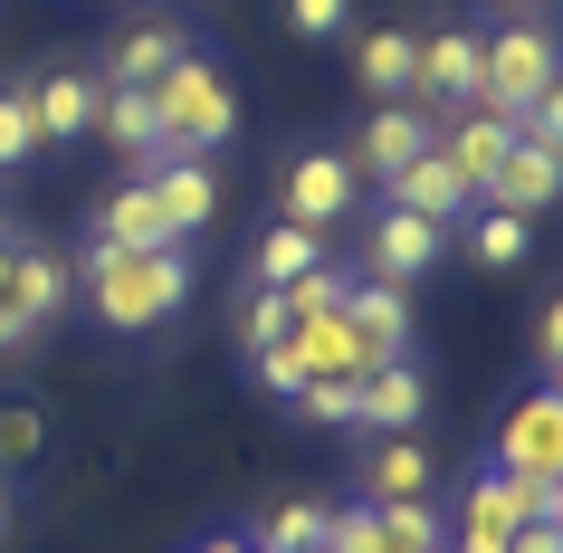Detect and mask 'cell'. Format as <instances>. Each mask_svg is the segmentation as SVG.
<instances>
[{
	"instance_id": "1",
	"label": "cell",
	"mask_w": 563,
	"mask_h": 553,
	"mask_svg": "<svg viewBox=\"0 0 563 553\" xmlns=\"http://www.w3.org/2000/svg\"><path fill=\"white\" fill-rule=\"evenodd\" d=\"M77 287H87V316L106 334H153L191 306V258L181 248H115V239H87L77 258Z\"/></svg>"
},
{
	"instance_id": "2",
	"label": "cell",
	"mask_w": 563,
	"mask_h": 553,
	"mask_svg": "<svg viewBox=\"0 0 563 553\" xmlns=\"http://www.w3.org/2000/svg\"><path fill=\"white\" fill-rule=\"evenodd\" d=\"M153 144H163V163H210V153L239 134V87L220 58H173L163 77H153Z\"/></svg>"
},
{
	"instance_id": "3",
	"label": "cell",
	"mask_w": 563,
	"mask_h": 553,
	"mask_svg": "<svg viewBox=\"0 0 563 553\" xmlns=\"http://www.w3.org/2000/svg\"><path fill=\"white\" fill-rule=\"evenodd\" d=\"M67 306H77V258L48 248V239H30V230H0V316L48 334Z\"/></svg>"
},
{
	"instance_id": "4",
	"label": "cell",
	"mask_w": 563,
	"mask_h": 553,
	"mask_svg": "<svg viewBox=\"0 0 563 553\" xmlns=\"http://www.w3.org/2000/svg\"><path fill=\"white\" fill-rule=\"evenodd\" d=\"M544 87H554V30L544 20H497V30L477 38V106L487 115H516Z\"/></svg>"
},
{
	"instance_id": "5",
	"label": "cell",
	"mask_w": 563,
	"mask_h": 553,
	"mask_svg": "<svg viewBox=\"0 0 563 553\" xmlns=\"http://www.w3.org/2000/svg\"><path fill=\"white\" fill-rule=\"evenodd\" d=\"M325 544L334 553H449V524L430 496H411V506H325Z\"/></svg>"
},
{
	"instance_id": "6",
	"label": "cell",
	"mask_w": 563,
	"mask_h": 553,
	"mask_svg": "<svg viewBox=\"0 0 563 553\" xmlns=\"http://www.w3.org/2000/svg\"><path fill=\"white\" fill-rule=\"evenodd\" d=\"M477 38L487 30H468V20H440L411 38V106H430V115L477 106Z\"/></svg>"
},
{
	"instance_id": "7",
	"label": "cell",
	"mask_w": 563,
	"mask_h": 553,
	"mask_svg": "<svg viewBox=\"0 0 563 553\" xmlns=\"http://www.w3.org/2000/svg\"><path fill=\"white\" fill-rule=\"evenodd\" d=\"M363 201V181L344 153H287V173H277V210L297 220V230H344Z\"/></svg>"
},
{
	"instance_id": "8",
	"label": "cell",
	"mask_w": 563,
	"mask_h": 553,
	"mask_svg": "<svg viewBox=\"0 0 563 553\" xmlns=\"http://www.w3.org/2000/svg\"><path fill=\"white\" fill-rule=\"evenodd\" d=\"M449 258V230L440 220H420V210H391L363 230V277H383V287H411V277H430V267Z\"/></svg>"
},
{
	"instance_id": "9",
	"label": "cell",
	"mask_w": 563,
	"mask_h": 553,
	"mask_svg": "<svg viewBox=\"0 0 563 553\" xmlns=\"http://www.w3.org/2000/svg\"><path fill=\"white\" fill-rule=\"evenodd\" d=\"M430 106H411V96H391V106H373V115L354 124V144H344V163H354V181H391L411 153H430Z\"/></svg>"
},
{
	"instance_id": "10",
	"label": "cell",
	"mask_w": 563,
	"mask_h": 553,
	"mask_svg": "<svg viewBox=\"0 0 563 553\" xmlns=\"http://www.w3.org/2000/svg\"><path fill=\"white\" fill-rule=\"evenodd\" d=\"M497 467L506 477H563V391H526V401L497 420Z\"/></svg>"
},
{
	"instance_id": "11",
	"label": "cell",
	"mask_w": 563,
	"mask_h": 553,
	"mask_svg": "<svg viewBox=\"0 0 563 553\" xmlns=\"http://www.w3.org/2000/svg\"><path fill=\"white\" fill-rule=\"evenodd\" d=\"M420 420H430V373H420L411 353H391V363H373V373L354 381V430L401 439V430H420Z\"/></svg>"
},
{
	"instance_id": "12",
	"label": "cell",
	"mask_w": 563,
	"mask_h": 553,
	"mask_svg": "<svg viewBox=\"0 0 563 553\" xmlns=\"http://www.w3.org/2000/svg\"><path fill=\"white\" fill-rule=\"evenodd\" d=\"M173 58H191V30L163 20V10H144V20H124V30L106 38V67H96V77H106V87H153Z\"/></svg>"
},
{
	"instance_id": "13",
	"label": "cell",
	"mask_w": 563,
	"mask_h": 553,
	"mask_svg": "<svg viewBox=\"0 0 563 553\" xmlns=\"http://www.w3.org/2000/svg\"><path fill=\"white\" fill-rule=\"evenodd\" d=\"M30 115H38V153H67L96 134V77L87 67H38L30 77Z\"/></svg>"
},
{
	"instance_id": "14",
	"label": "cell",
	"mask_w": 563,
	"mask_h": 553,
	"mask_svg": "<svg viewBox=\"0 0 563 553\" xmlns=\"http://www.w3.org/2000/svg\"><path fill=\"white\" fill-rule=\"evenodd\" d=\"M506 144H516V134H506V115H487V106H459V115L430 124V153H440L449 173L468 181V201H477V181L506 163Z\"/></svg>"
},
{
	"instance_id": "15",
	"label": "cell",
	"mask_w": 563,
	"mask_h": 553,
	"mask_svg": "<svg viewBox=\"0 0 563 553\" xmlns=\"http://www.w3.org/2000/svg\"><path fill=\"white\" fill-rule=\"evenodd\" d=\"M563 191V163L554 153H534V144H506V163L487 181H477V210H516V220H544Z\"/></svg>"
},
{
	"instance_id": "16",
	"label": "cell",
	"mask_w": 563,
	"mask_h": 553,
	"mask_svg": "<svg viewBox=\"0 0 563 553\" xmlns=\"http://www.w3.org/2000/svg\"><path fill=\"white\" fill-rule=\"evenodd\" d=\"M383 201H391V210H420V220H440V230H459V220L477 210V201H468V181L449 173L440 153H411V163L383 181Z\"/></svg>"
},
{
	"instance_id": "17",
	"label": "cell",
	"mask_w": 563,
	"mask_h": 553,
	"mask_svg": "<svg viewBox=\"0 0 563 553\" xmlns=\"http://www.w3.org/2000/svg\"><path fill=\"white\" fill-rule=\"evenodd\" d=\"M334 316L354 324V344L373 353V363H391V353H411V306H401V287H383V277H354Z\"/></svg>"
},
{
	"instance_id": "18",
	"label": "cell",
	"mask_w": 563,
	"mask_h": 553,
	"mask_svg": "<svg viewBox=\"0 0 563 553\" xmlns=\"http://www.w3.org/2000/svg\"><path fill=\"white\" fill-rule=\"evenodd\" d=\"M144 181H153V210H163L173 239H191V230L220 220V173H210V163H153Z\"/></svg>"
},
{
	"instance_id": "19",
	"label": "cell",
	"mask_w": 563,
	"mask_h": 553,
	"mask_svg": "<svg viewBox=\"0 0 563 553\" xmlns=\"http://www.w3.org/2000/svg\"><path fill=\"white\" fill-rule=\"evenodd\" d=\"M440 487V467H430V449H420L411 430L401 439H373V458H363V506H411V496Z\"/></svg>"
},
{
	"instance_id": "20",
	"label": "cell",
	"mask_w": 563,
	"mask_h": 553,
	"mask_svg": "<svg viewBox=\"0 0 563 553\" xmlns=\"http://www.w3.org/2000/svg\"><path fill=\"white\" fill-rule=\"evenodd\" d=\"M96 134L124 153V173H153V163H163V144H153V96L144 87H106V77H96Z\"/></svg>"
},
{
	"instance_id": "21",
	"label": "cell",
	"mask_w": 563,
	"mask_h": 553,
	"mask_svg": "<svg viewBox=\"0 0 563 553\" xmlns=\"http://www.w3.org/2000/svg\"><path fill=\"white\" fill-rule=\"evenodd\" d=\"M96 239H115V248H181L173 230H163V210H153V181L124 173L106 201H96Z\"/></svg>"
},
{
	"instance_id": "22",
	"label": "cell",
	"mask_w": 563,
	"mask_h": 553,
	"mask_svg": "<svg viewBox=\"0 0 563 553\" xmlns=\"http://www.w3.org/2000/svg\"><path fill=\"white\" fill-rule=\"evenodd\" d=\"M411 38L420 30H354V87L373 96V106H391V96H411Z\"/></svg>"
},
{
	"instance_id": "23",
	"label": "cell",
	"mask_w": 563,
	"mask_h": 553,
	"mask_svg": "<svg viewBox=\"0 0 563 553\" xmlns=\"http://www.w3.org/2000/svg\"><path fill=\"white\" fill-rule=\"evenodd\" d=\"M459 230H468V258H477V267H497V277L534 258V220H516V210H468Z\"/></svg>"
},
{
	"instance_id": "24",
	"label": "cell",
	"mask_w": 563,
	"mask_h": 553,
	"mask_svg": "<svg viewBox=\"0 0 563 553\" xmlns=\"http://www.w3.org/2000/svg\"><path fill=\"white\" fill-rule=\"evenodd\" d=\"M306 544H325V496H277L249 534V553H306Z\"/></svg>"
},
{
	"instance_id": "25",
	"label": "cell",
	"mask_w": 563,
	"mask_h": 553,
	"mask_svg": "<svg viewBox=\"0 0 563 553\" xmlns=\"http://www.w3.org/2000/svg\"><path fill=\"white\" fill-rule=\"evenodd\" d=\"M316 258H325V230H297V220H277V230L258 239V287H287V277H306Z\"/></svg>"
},
{
	"instance_id": "26",
	"label": "cell",
	"mask_w": 563,
	"mask_h": 553,
	"mask_svg": "<svg viewBox=\"0 0 563 553\" xmlns=\"http://www.w3.org/2000/svg\"><path fill=\"white\" fill-rule=\"evenodd\" d=\"M38 458H48V410L0 401V467H38Z\"/></svg>"
},
{
	"instance_id": "27",
	"label": "cell",
	"mask_w": 563,
	"mask_h": 553,
	"mask_svg": "<svg viewBox=\"0 0 563 553\" xmlns=\"http://www.w3.org/2000/svg\"><path fill=\"white\" fill-rule=\"evenodd\" d=\"M344 287H354V277H344V267H334V258H316V267H306V277H287V287H277V296H287V316H334V306H344Z\"/></svg>"
},
{
	"instance_id": "28",
	"label": "cell",
	"mask_w": 563,
	"mask_h": 553,
	"mask_svg": "<svg viewBox=\"0 0 563 553\" xmlns=\"http://www.w3.org/2000/svg\"><path fill=\"white\" fill-rule=\"evenodd\" d=\"M10 163H38V115H30V77L0 87V173Z\"/></svg>"
},
{
	"instance_id": "29",
	"label": "cell",
	"mask_w": 563,
	"mask_h": 553,
	"mask_svg": "<svg viewBox=\"0 0 563 553\" xmlns=\"http://www.w3.org/2000/svg\"><path fill=\"white\" fill-rule=\"evenodd\" d=\"M297 420H306V430H354V381H306Z\"/></svg>"
},
{
	"instance_id": "30",
	"label": "cell",
	"mask_w": 563,
	"mask_h": 553,
	"mask_svg": "<svg viewBox=\"0 0 563 553\" xmlns=\"http://www.w3.org/2000/svg\"><path fill=\"white\" fill-rule=\"evenodd\" d=\"M344 30H354V0H287V38H306V48Z\"/></svg>"
},
{
	"instance_id": "31",
	"label": "cell",
	"mask_w": 563,
	"mask_h": 553,
	"mask_svg": "<svg viewBox=\"0 0 563 553\" xmlns=\"http://www.w3.org/2000/svg\"><path fill=\"white\" fill-rule=\"evenodd\" d=\"M287 324H297V316H287V296L258 287V296H249V324H239V353H267L277 334H287Z\"/></svg>"
},
{
	"instance_id": "32",
	"label": "cell",
	"mask_w": 563,
	"mask_h": 553,
	"mask_svg": "<svg viewBox=\"0 0 563 553\" xmlns=\"http://www.w3.org/2000/svg\"><path fill=\"white\" fill-rule=\"evenodd\" d=\"M526 344H534V363H544V381H554V363H563V306H554V296L534 306V334H526Z\"/></svg>"
},
{
	"instance_id": "33",
	"label": "cell",
	"mask_w": 563,
	"mask_h": 553,
	"mask_svg": "<svg viewBox=\"0 0 563 553\" xmlns=\"http://www.w3.org/2000/svg\"><path fill=\"white\" fill-rule=\"evenodd\" d=\"M506 553H563V516H526L506 534Z\"/></svg>"
},
{
	"instance_id": "34",
	"label": "cell",
	"mask_w": 563,
	"mask_h": 553,
	"mask_svg": "<svg viewBox=\"0 0 563 553\" xmlns=\"http://www.w3.org/2000/svg\"><path fill=\"white\" fill-rule=\"evenodd\" d=\"M191 553H249V534H201Z\"/></svg>"
},
{
	"instance_id": "35",
	"label": "cell",
	"mask_w": 563,
	"mask_h": 553,
	"mask_svg": "<svg viewBox=\"0 0 563 553\" xmlns=\"http://www.w3.org/2000/svg\"><path fill=\"white\" fill-rule=\"evenodd\" d=\"M487 10H497V20H534V0H487Z\"/></svg>"
},
{
	"instance_id": "36",
	"label": "cell",
	"mask_w": 563,
	"mask_h": 553,
	"mask_svg": "<svg viewBox=\"0 0 563 553\" xmlns=\"http://www.w3.org/2000/svg\"><path fill=\"white\" fill-rule=\"evenodd\" d=\"M0 544H10V487H0Z\"/></svg>"
},
{
	"instance_id": "37",
	"label": "cell",
	"mask_w": 563,
	"mask_h": 553,
	"mask_svg": "<svg viewBox=\"0 0 563 553\" xmlns=\"http://www.w3.org/2000/svg\"><path fill=\"white\" fill-rule=\"evenodd\" d=\"M306 553H334V544H306Z\"/></svg>"
}]
</instances>
